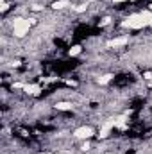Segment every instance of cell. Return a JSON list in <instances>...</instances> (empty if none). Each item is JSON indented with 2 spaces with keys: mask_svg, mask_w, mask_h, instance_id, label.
<instances>
[{
  "mask_svg": "<svg viewBox=\"0 0 152 154\" xmlns=\"http://www.w3.org/2000/svg\"><path fill=\"white\" fill-rule=\"evenodd\" d=\"M31 9L38 13V11H43V5H41V4H32V5H31Z\"/></svg>",
  "mask_w": 152,
  "mask_h": 154,
  "instance_id": "8fae6325",
  "label": "cell"
},
{
  "mask_svg": "<svg viewBox=\"0 0 152 154\" xmlns=\"http://www.w3.org/2000/svg\"><path fill=\"white\" fill-rule=\"evenodd\" d=\"M127 41L129 38L127 36H122V38H114L109 41V47H123V45H127Z\"/></svg>",
  "mask_w": 152,
  "mask_h": 154,
  "instance_id": "8992f818",
  "label": "cell"
},
{
  "mask_svg": "<svg viewBox=\"0 0 152 154\" xmlns=\"http://www.w3.org/2000/svg\"><path fill=\"white\" fill-rule=\"evenodd\" d=\"M114 2H123V0H114Z\"/></svg>",
  "mask_w": 152,
  "mask_h": 154,
  "instance_id": "2e32d148",
  "label": "cell"
},
{
  "mask_svg": "<svg viewBox=\"0 0 152 154\" xmlns=\"http://www.w3.org/2000/svg\"><path fill=\"white\" fill-rule=\"evenodd\" d=\"M11 25H13V34H14L16 38H23L25 34H29V31H31V27H32L31 20H29V18H22V16L13 18Z\"/></svg>",
  "mask_w": 152,
  "mask_h": 154,
  "instance_id": "6da1fadb",
  "label": "cell"
},
{
  "mask_svg": "<svg viewBox=\"0 0 152 154\" xmlns=\"http://www.w3.org/2000/svg\"><path fill=\"white\" fill-rule=\"evenodd\" d=\"M93 134H95V129L91 125H81V127H77L74 131V136L77 140H90Z\"/></svg>",
  "mask_w": 152,
  "mask_h": 154,
  "instance_id": "3957f363",
  "label": "cell"
},
{
  "mask_svg": "<svg viewBox=\"0 0 152 154\" xmlns=\"http://www.w3.org/2000/svg\"><path fill=\"white\" fill-rule=\"evenodd\" d=\"M111 79H113V75H109V74H108V75H102V77H100V79H99V82H100V84H108Z\"/></svg>",
  "mask_w": 152,
  "mask_h": 154,
  "instance_id": "30bf717a",
  "label": "cell"
},
{
  "mask_svg": "<svg viewBox=\"0 0 152 154\" xmlns=\"http://www.w3.org/2000/svg\"><path fill=\"white\" fill-rule=\"evenodd\" d=\"M122 27L138 31V29H143V27H149V25H147L145 18L141 16V13H134V14H129V16L122 22Z\"/></svg>",
  "mask_w": 152,
  "mask_h": 154,
  "instance_id": "7a4b0ae2",
  "label": "cell"
},
{
  "mask_svg": "<svg viewBox=\"0 0 152 154\" xmlns=\"http://www.w3.org/2000/svg\"><path fill=\"white\" fill-rule=\"evenodd\" d=\"M23 91L27 95H38L39 91H41V88H39L38 84H25L23 86Z\"/></svg>",
  "mask_w": 152,
  "mask_h": 154,
  "instance_id": "277c9868",
  "label": "cell"
},
{
  "mask_svg": "<svg viewBox=\"0 0 152 154\" xmlns=\"http://www.w3.org/2000/svg\"><path fill=\"white\" fill-rule=\"evenodd\" d=\"M72 108H74V104H72V102H66V100L56 102V109H59V111H68V109H72Z\"/></svg>",
  "mask_w": 152,
  "mask_h": 154,
  "instance_id": "52a82bcc",
  "label": "cell"
},
{
  "mask_svg": "<svg viewBox=\"0 0 152 154\" xmlns=\"http://www.w3.org/2000/svg\"><path fill=\"white\" fill-rule=\"evenodd\" d=\"M108 23H111V18H109V16H106V18H102V22H100V25L104 27V25H108Z\"/></svg>",
  "mask_w": 152,
  "mask_h": 154,
  "instance_id": "7c38bea8",
  "label": "cell"
},
{
  "mask_svg": "<svg viewBox=\"0 0 152 154\" xmlns=\"http://www.w3.org/2000/svg\"><path fill=\"white\" fill-rule=\"evenodd\" d=\"M90 147H91V145H90V143H88V142H84V143H82V147H81V149H82V151H90Z\"/></svg>",
  "mask_w": 152,
  "mask_h": 154,
  "instance_id": "5bb4252c",
  "label": "cell"
},
{
  "mask_svg": "<svg viewBox=\"0 0 152 154\" xmlns=\"http://www.w3.org/2000/svg\"><path fill=\"white\" fill-rule=\"evenodd\" d=\"M68 5H72L68 0H56V2L52 4V9H56V11H61V9H66Z\"/></svg>",
  "mask_w": 152,
  "mask_h": 154,
  "instance_id": "5b68a950",
  "label": "cell"
},
{
  "mask_svg": "<svg viewBox=\"0 0 152 154\" xmlns=\"http://www.w3.org/2000/svg\"><path fill=\"white\" fill-rule=\"evenodd\" d=\"M141 16L145 18L147 25H149V27H152V11H150V9H145V11H141Z\"/></svg>",
  "mask_w": 152,
  "mask_h": 154,
  "instance_id": "ba28073f",
  "label": "cell"
},
{
  "mask_svg": "<svg viewBox=\"0 0 152 154\" xmlns=\"http://www.w3.org/2000/svg\"><path fill=\"white\" fill-rule=\"evenodd\" d=\"M149 9H150V11H152V4H150V5H149Z\"/></svg>",
  "mask_w": 152,
  "mask_h": 154,
  "instance_id": "9a60e30c",
  "label": "cell"
},
{
  "mask_svg": "<svg viewBox=\"0 0 152 154\" xmlns=\"http://www.w3.org/2000/svg\"><path fill=\"white\" fill-rule=\"evenodd\" d=\"M81 52H82V47H81V45H74V47L68 50V54H70V56H79Z\"/></svg>",
  "mask_w": 152,
  "mask_h": 154,
  "instance_id": "9c48e42d",
  "label": "cell"
},
{
  "mask_svg": "<svg viewBox=\"0 0 152 154\" xmlns=\"http://www.w3.org/2000/svg\"><path fill=\"white\" fill-rule=\"evenodd\" d=\"M7 9H9V4H7V2H4V4H2V7H0V11H2V13H5Z\"/></svg>",
  "mask_w": 152,
  "mask_h": 154,
  "instance_id": "4fadbf2b",
  "label": "cell"
}]
</instances>
